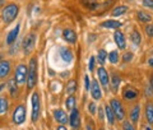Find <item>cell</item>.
<instances>
[{
	"instance_id": "e575fe53",
	"label": "cell",
	"mask_w": 153,
	"mask_h": 130,
	"mask_svg": "<svg viewBox=\"0 0 153 130\" xmlns=\"http://www.w3.org/2000/svg\"><path fill=\"white\" fill-rule=\"evenodd\" d=\"M84 88H85V91L91 89V82H89V77L88 75L84 77Z\"/></svg>"
},
{
	"instance_id": "9c48e42d",
	"label": "cell",
	"mask_w": 153,
	"mask_h": 130,
	"mask_svg": "<svg viewBox=\"0 0 153 130\" xmlns=\"http://www.w3.org/2000/svg\"><path fill=\"white\" fill-rule=\"evenodd\" d=\"M97 75H98V79L100 82H101V84L105 89H107L110 87V75L107 73V70L103 68V66H101V68H98L97 70Z\"/></svg>"
},
{
	"instance_id": "8d00e7d4",
	"label": "cell",
	"mask_w": 153,
	"mask_h": 130,
	"mask_svg": "<svg viewBox=\"0 0 153 130\" xmlns=\"http://www.w3.org/2000/svg\"><path fill=\"white\" fill-rule=\"evenodd\" d=\"M146 32L149 37H153V25H148L146 27Z\"/></svg>"
},
{
	"instance_id": "8992f818",
	"label": "cell",
	"mask_w": 153,
	"mask_h": 130,
	"mask_svg": "<svg viewBox=\"0 0 153 130\" xmlns=\"http://www.w3.org/2000/svg\"><path fill=\"white\" fill-rule=\"evenodd\" d=\"M110 106H111L112 111L115 114V117L117 120H124V117H125V110H124L120 101L116 100V98H112L110 101Z\"/></svg>"
},
{
	"instance_id": "1f68e13d",
	"label": "cell",
	"mask_w": 153,
	"mask_h": 130,
	"mask_svg": "<svg viewBox=\"0 0 153 130\" xmlns=\"http://www.w3.org/2000/svg\"><path fill=\"white\" fill-rule=\"evenodd\" d=\"M119 59H120V57H119V52H117L116 50L111 51V52L108 54V60H110V62H112V64H117Z\"/></svg>"
},
{
	"instance_id": "836d02e7",
	"label": "cell",
	"mask_w": 153,
	"mask_h": 130,
	"mask_svg": "<svg viewBox=\"0 0 153 130\" xmlns=\"http://www.w3.org/2000/svg\"><path fill=\"white\" fill-rule=\"evenodd\" d=\"M123 130H135V128H134L129 121H124L123 123Z\"/></svg>"
},
{
	"instance_id": "7bdbcfd3",
	"label": "cell",
	"mask_w": 153,
	"mask_h": 130,
	"mask_svg": "<svg viewBox=\"0 0 153 130\" xmlns=\"http://www.w3.org/2000/svg\"><path fill=\"white\" fill-rule=\"evenodd\" d=\"M151 87L153 88V75H152V78H151Z\"/></svg>"
},
{
	"instance_id": "4dcf8cb0",
	"label": "cell",
	"mask_w": 153,
	"mask_h": 130,
	"mask_svg": "<svg viewBox=\"0 0 153 130\" xmlns=\"http://www.w3.org/2000/svg\"><path fill=\"white\" fill-rule=\"evenodd\" d=\"M130 40H131V42L134 43V45L138 46V45L140 43V41H142L140 33H139V32H137V31H133V32H131V36H130Z\"/></svg>"
},
{
	"instance_id": "3957f363",
	"label": "cell",
	"mask_w": 153,
	"mask_h": 130,
	"mask_svg": "<svg viewBox=\"0 0 153 130\" xmlns=\"http://www.w3.org/2000/svg\"><path fill=\"white\" fill-rule=\"evenodd\" d=\"M26 116H27V108L25 105L21 103L14 108L13 115H12V120L16 125H22L26 121Z\"/></svg>"
},
{
	"instance_id": "f6af8a7d",
	"label": "cell",
	"mask_w": 153,
	"mask_h": 130,
	"mask_svg": "<svg viewBox=\"0 0 153 130\" xmlns=\"http://www.w3.org/2000/svg\"><path fill=\"white\" fill-rule=\"evenodd\" d=\"M100 130H103V129H100Z\"/></svg>"
},
{
	"instance_id": "d590c367",
	"label": "cell",
	"mask_w": 153,
	"mask_h": 130,
	"mask_svg": "<svg viewBox=\"0 0 153 130\" xmlns=\"http://www.w3.org/2000/svg\"><path fill=\"white\" fill-rule=\"evenodd\" d=\"M143 5L146 8H149V9H153V0H143Z\"/></svg>"
},
{
	"instance_id": "30bf717a",
	"label": "cell",
	"mask_w": 153,
	"mask_h": 130,
	"mask_svg": "<svg viewBox=\"0 0 153 130\" xmlns=\"http://www.w3.org/2000/svg\"><path fill=\"white\" fill-rule=\"evenodd\" d=\"M52 114H54V119L60 125H65V124L69 123V116L66 115V112L64 111V110L56 108V110H54V112H52Z\"/></svg>"
},
{
	"instance_id": "4316f807",
	"label": "cell",
	"mask_w": 153,
	"mask_h": 130,
	"mask_svg": "<svg viewBox=\"0 0 153 130\" xmlns=\"http://www.w3.org/2000/svg\"><path fill=\"white\" fill-rule=\"evenodd\" d=\"M65 106H66V108L68 110H73V108H75V97L73 94H70L68 98L65 100Z\"/></svg>"
},
{
	"instance_id": "ac0fdd59",
	"label": "cell",
	"mask_w": 153,
	"mask_h": 130,
	"mask_svg": "<svg viewBox=\"0 0 153 130\" xmlns=\"http://www.w3.org/2000/svg\"><path fill=\"white\" fill-rule=\"evenodd\" d=\"M102 27L105 28H111V30H117V28H120L123 26V23L121 22H119V21H114V19H108V21H105L102 22Z\"/></svg>"
},
{
	"instance_id": "b9f144b4",
	"label": "cell",
	"mask_w": 153,
	"mask_h": 130,
	"mask_svg": "<svg viewBox=\"0 0 153 130\" xmlns=\"http://www.w3.org/2000/svg\"><path fill=\"white\" fill-rule=\"evenodd\" d=\"M56 130H68V129H66V126H64V125H59Z\"/></svg>"
},
{
	"instance_id": "74e56055",
	"label": "cell",
	"mask_w": 153,
	"mask_h": 130,
	"mask_svg": "<svg viewBox=\"0 0 153 130\" xmlns=\"http://www.w3.org/2000/svg\"><path fill=\"white\" fill-rule=\"evenodd\" d=\"M88 110H89V112L92 114V115L96 114V105H94V102H91V103L88 105Z\"/></svg>"
},
{
	"instance_id": "ab89813d",
	"label": "cell",
	"mask_w": 153,
	"mask_h": 130,
	"mask_svg": "<svg viewBox=\"0 0 153 130\" xmlns=\"http://www.w3.org/2000/svg\"><path fill=\"white\" fill-rule=\"evenodd\" d=\"M103 111H105V110H102V108H98V119H100V120H101V121H102V120L105 119V115H103Z\"/></svg>"
},
{
	"instance_id": "5bb4252c",
	"label": "cell",
	"mask_w": 153,
	"mask_h": 130,
	"mask_svg": "<svg viewBox=\"0 0 153 130\" xmlns=\"http://www.w3.org/2000/svg\"><path fill=\"white\" fill-rule=\"evenodd\" d=\"M19 30H21V26H16V28L14 30H12L10 32L8 33V36H7V40H5V42H7V45H13L14 42H16V40H17V37H18V35H19Z\"/></svg>"
},
{
	"instance_id": "ffe728a7",
	"label": "cell",
	"mask_w": 153,
	"mask_h": 130,
	"mask_svg": "<svg viewBox=\"0 0 153 130\" xmlns=\"http://www.w3.org/2000/svg\"><path fill=\"white\" fill-rule=\"evenodd\" d=\"M139 115H140V106L139 105H135L133 107L131 112H130V120H131L134 124H137L138 121H139Z\"/></svg>"
},
{
	"instance_id": "d6986e66",
	"label": "cell",
	"mask_w": 153,
	"mask_h": 130,
	"mask_svg": "<svg viewBox=\"0 0 153 130\" xmlns=\"http://www.w3.org/2000/svg\"><path fill=\"white\" fill-rule=\"evenodd\" d=\"M8 89H9V93H10L12 97H16L18 93V83H17L16 78H13L8 82Z\"/></svg>"
},
{
	"instance_id": "44dd1931",
	"label": "cell",
	"mask_w": 153,
	"mask_h": 130,
	"mask_svg": "<svg viewBox=\"0 0 153 130\" xmlns=\"http://www.w3.org/2000/svg\"><path fill=\"white\" fill-rule=\"evenodd\" d=\"M126 12H128V7L126 5H119V7L112 9L111 16L112 17H120V16H123V14H125Z\"/></svg>"
},
{
	"instance_id": "4fadbf2b",
	"label": "cell",
	"mask_w": 153,
	"mask_h": 130,
	"mask_svg": "<svg viewBox=\"0 0 153 130\" xmlns=\"http://www.w3.org/2000/svg\"><path fill=\"white\" fill-rule=\"evenodd\" d=\"M114 41L116 42L117 47L120 50H124L126 47V41H125V37H124V33L120 31H116L114 33Z\"/></svg>"
},
{
	"instance_id": "603a6c76",
	"label": "cell",
	"mask_w": 153,
	"mask_h": 130,
	"mask_svg": "<svg viewBox=\"0 0 153 130\" xmlns=\"http://www.w3.org/2000/svg\"><path fill=\"white\" fill-rule=\"evenodd\" d=\"M146 119L149 124H153V103L146 105Z\"/></svg>"
},
{
	"instance_id": "83f0119b",
	"label": "cell",
	"mask_w": 153,
	"mask_h": 130,
	"mask_svg": "<svg viewBox=\"0 0 153 130\" xmlns=\"http://www.w3.org/2000/svg\"><path fill=\"white\" fill-rule=\"evenodd\" d=\"M82 4L84 7H87L88 9H91V10H93V9L98 7L97 0H82Z\"/></svg>"
},
{
	"instance_id": "7a4b0ae2",
	"label": "cell",
	"mask_w": 153,
	"mask_h": 130,
	"mask_svg": "<svg viewBox=\"0 0 153 130\" xmlns=\"http://www.w3.org/2000/svg\"><path fill=\"white\" fill-rule=\"evenodd\" d=\"M37 83V59L32 57L28 64V75H27V88L32 89Z\"/></svg>"
},
{
	"instance_id": "d4e9b609",
	"label": "cell",
	"mask_w": 153,
	"mask_h": 130,
	"mask_svg": "<svg viewBox=\"0 0 153 130\" xmlns=\"http://www.w3.org/2000/svg\"><path fill=\"white\" fill-rule=\"evenodd\" d=\"M9 108V102L5 97H3V96H0V115H4L7 114Z\"/></svg>"
},
{
	"instance_id": "7c38bea8",
	"label": "cell",
	"mask_w": 153,
	"mask_h": 130,
	"mask_svg": "<svg viewBox=\"0 0 153 130\" xmlns=\"http://www.w3.org/2000/svg\"><path fill=\"white\" fill-rule=\"evenodd\" d=\"M89 91H91V94H92L93 100H96V101L101 100L102 92H101V87H100V84H98L97 80H93L92 83H91V89H89Z\"/></svg>"
},
{
	"instance_id": "ee69618b",
	"label": "cell",
	"mask_w": 153,
	"mask_h": 130,
	"mask_svg": "<svg viewBox=\"0 0 153 130\" xmlns=\"http://www.w3.org/2000/svg\"><path fill=\"white\" fill-rule=\"evenodd\" d=\"M146 130H151V128H146Z\"/></svg>"
},
{
	"instance_id": "9a60e30c",
	"label": "cell",
	"mask_w": 153,
	"mask_h": 130,
	"mask_svg": "<svg viewBox=\"0 0 153 130\" xmlns=\"http://www.w3.org/2000/svg\"><path fill=\"white\" fill-rule=\"evenodd\" d=\"M123 97L125 98L126 101H133V100H137L138 98V92L137 89L131 88V87H126L123 92Z\"/></svg>"
},
{
	"instance_id": "5b68a950",
	"label": "cell",
	"mask_w": 153,
	"mask_h": 130,
	"mask_svg": "<svg viewBox=\"0 0 153 130\" xmlns=\"http://www.w3.org/2000/svg\"><path fill=\"white\" fill-rule=\"evenodd\" d=\"M32 121L36 123L38 117H40V111H41V102H40V94L37 92H33L32 94Z\"/></svg>"
},
{
	"instance_id": "484cf974",
	"label": "cell",
	"mask_w": 153,
	"mask_h": 130,
	"mask_svg": "<svg viewBox=\"0 0 153 130\" xmlns=\"http://www.w3.org/2000/svg\"><path fill=\"white\" fill-rule=\"evenodd\" d=\"M75 91H76V82L74 79H71V80H69V83L66 84V93L70 96V94H74Z\"/></svg>"
},
{
	"instance_id": "f546056e",
	"label": "cell",
	"mask_w": 153,
	"mask_h": 130,
	"mask_svg": "<svg viewBox=\"0 0 153 130\" xmlns=\"http://www.w3.org/2000/svg\"><path fill=\"white\" fill-rule=\"evenodd\" d=\"M106 59H107V52L105 50H102V49L98 50V52H97V60L100 62V65H103L105 61H106Z\"/></svg>"
},
{
	"instance_id": "60d3db41",
	"label": "cell",
	"mask_w": 153,
	"mask_h": 130,
	"mask_svg": "<svg viewBox=\"0 0 153 130\" xmlns=\"http://www.w3.org/2000/svg\"><path fill=\"white\" fill-rule=\"evenodd\" d=\"M148 64H149L151 66H153V54H152V56L148 59Z\"/></svg>"
},
{
	"instance_id": "ba28073f",
	"label": "cell",
	"mask_w": 153,
	"mask_h": 130,
	"mask_svg": "<svg viewBox=\"0 0 153 130\" xmlns=\"http://www.w3.org/2000/svg\"><path fill=\"white\" fill-rule=\"evenodd\" d=\"M12 73V64L9 60H0V80L7 79Z\"/></svg>"
},
{
	"instance_id": "e0dca14e",
	"label": "cell",
	"mask_w": 153,
	"mask_h": 130,
	"mask_svg": "<svg viewBox=\"0 0 153 130\" xmlns=\"http://www.w3.org/2000/svg\"><path fill=\"white\" fill-rule=\"evenodd\" d=\"M103 106H105V107H103V110H105V116L107 117L108 124H110V125H114L116 117H115V114H114V111H112L111 106H110V105H103Z\"/></svg>"
},
{
	"instance_id": "cb8c5ba5",
	"label": "cell",
	"mask_w": 153,
	"mask_h": 130,
	"mask_svg": "<svg viewBox=\"0 0 153 130\" xmlns=\"http://www.w3.org/2000/svg\"><path fill=\"white\" fill-rule=\"evenodd\" d=\"M60 55H61V57H63V60L66 61V62H70L71 60H73V54H71V51L69 49H66V47L61 49Z\"/></svg>"
},
{
	"instance_id": "6da1fadb",
	"label": "cell",
	"mask_w": 153,
	"mask_h": 130,
	"mask_svg": "<svg viewBox=\"0 0 153 130\" xmlns=\"http://www.w3.org/2000/svg\"><path fill=\"white\" fill-rule=\"evenodd\" d=\"M19 13V7L16 3H10L8 4L7 7H4V9L1 10V19L5 25H10V23L18 17Z\"/></svg>"
},
{
	"instance_id": "7402d4cb",
	"label": "cell",
	"mask_w": 153,
	"mask_h": 130,
	"mask_svg": "<svg viewBox=\"0 0 153 130\" xmlns=\"http://www.w3.org/2000/svg\"><path fill=\"white\" fill-rule=\"evenodd\" d=\"M120 82H121V79H120V77H119V74H112L111 75V83L110 84H111V88H112L114 92H117Z\"/></svg>"
},
{
	"instance_id": "d6a6232c",
	"label": "cell",
	"mask_w": 153,
	"mask_h": 130,
	"mask_svg": "<svg viewBox=\"0 0 153 130\" xmlns=\"http://www.w3.org/2000/svg\"><path fill=\"white\" fill-rule=\"evenodd\" d=\"M131 59H133V54H131V52H125V54H124V56H123V61H124V62L131 61Z\"/></svg>"
},
{
	"instance_id": "f1b7e54d",
	"label": "cell",
	"mask_w": 153,
	"mask_h": 130,
	"mask_svg": "<svg viewBox=\"0 0 153 130\" xmlns=\"http://www.w3.org/2000/svg\"><path fill=\"white\" fill-rule=\"evenodd\" d=\"M137 17H138V19H139L140 22H143V23H148V22H151V19H152V17L149 16V14H147V13H144V12H138V13H137Z\"/></svg>"
},
{
	"instance_id": "f35d334b",
	"label": "cell",
	"mask_w": 153,
	"mask_h": 130,
	"mask_svg": "<svg viewBox=\"0 0 153 130\" xmlns=\"http://www.w3.org/2000/svg\"><path fill=\"white\" fill-rule=\"evenodd\" d=\"M88 68H89L91 71L94 69V56H92V57L89 59V65H88Z\"/></svg>"
},
{
	"instance_id": "52a82bcc",
	"label": "cell",
	"mask_w": 153,
	"mask_h": 130,
	"mask_svg": "<svg viewBox=\"0 0 153 130\" xmlns=\"http://www.w3.org/2000/svg\"><path fill=\"white\" fill-rule=\"evenodd\" d=\"M27 75H28V66H26V64H19L16 69V80L17 83L25 84L27 82Z\"/></svg>"
},
{
	"instance_id": "277c9868",
	"label": "cell",
	"mask_w": 153,
	"mask_h": 130,
	"mask_svg": "<svg viewBox=\"0 0 153 130\" xmlns=\"http://www.w3.org/2000/svg\"><path fill=\"white\" fill-rule=\"evenodd\" d=\"M36 40L37 37L35 33H28L26 35V37L23 38V42H22V47H23V51L26 52V55L31 54L35 49V45H36Z\"/></svg>"
},
{
	"instance_id": "2e32d148",
	"label": "cell",
	"mask_w": 153,
	"mask_h": 130,
	"mask_svg": "<svg viewBox=\"0 0 153 130\" xmlns=\"http://www.w3.org/2000/svg\"><path fill=\"white\" fill-rule=\"evenodd\" d=\"M63 38L66 42H69V43H75V41H76V33L73 30H70V28H66V30L63 31Z\"/></svg>"
},
{
	"instance_id": "8fae6325",
	"label": "cell",
	"mask_w": 153,
	"mask_h": 130,
	"mask_svg": "<svg viewBox=\"0 0 153 130\" xmlns=\"http://www.w3.org/2000/svg\"><path fill=\"white\" fill-rule=\"evenodd\" d=\"M69 124L73 129H78L79 125H80V116H79V111L78 108H73L70 112V116H69Z\"/></svg>"
}]
</instances>
